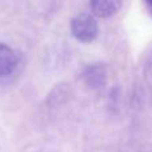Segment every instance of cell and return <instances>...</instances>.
<instances>
[{
    "label": "cell",
    "instance_id": "3957f363",
    "mask_svg": "<svg viewBox=\"0 0 152 152\" xmlns=\"http://www.w3.org/2000/svg\"><path fill=\"white\" fill-rule=\"evenodd\" d=\"M18 58L12 48L0 43V76H7L15 69Z\"/></svg>",
    "mask_w": 152,
    "mask_h": 152
},
{
    "label": "cell",
    "instance_id": "5b68a950",
    "mask_svg": "<svg viewBox=\"0 0 152 152\" xmlns=\"http://www.w3.org/2000/svg\"><path fill=\"white\" fill-rule=\"evenodd\" d=\"M145 1H147V3H148V4H150V5H151V7H152V0H145Z\"/></svg>",
    "mask_w": 152,
    "mask_h": 152
},
{
    "label": "cell",
    "instance_id": "7a4b0ae2",
    "mask_svg": "<svg viewBox=\"0 0 152 152\" xmlns=\"http://www.w3.org/2000/svg\"><path fill=\"white\" fill-rule=\"evenodd\" d=\"M123 0H91V12L97 18H110L121 8Z\"/></svg>",
    "mask_w": 152,
    "mask_h": 152
},
{
    "label": "cell",
    "instance_id": "6da1fadb",
    "mask_svg": "<svg viewBox=\"0 0 152 152\" xmlns=\"http://www.w3.org/2000/svg\"><path fill=\"white\" fill-rule=\"evenodd\" d=\"M72 35L81 43H91L96 39L99 28L95 18L89 13H80L71 23Z\"/></svg>",
    "mask_w": 152,
    "mask_h": 152
},
{
    "label": "cell",
    "instance_id": "277c9868",
    "mask_svg": "<svg viewBox=\"0 0 152 152\" xmlns=\"http://www.w3.org/2000/svg\"><path fill=\"white\" fill-rule=\"evenodd\" d=\"M105 71L103 67L100 66H92L84 74V79H86L87 84L92 88H97V87H102L105 83Z\"/></svg>",
    "mask_w": 152,
    "mask_h": 152
}]
</instances>
